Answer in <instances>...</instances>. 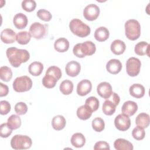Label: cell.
<instances>
[{
  "instance_id": "1",
  "label": "cell",
  "mask_w": 150,
  "mask_h": 150,
  "mask_svg": "<svg viewBox=\"0 0 150 150\" xmlns=\"http://www.w3.org/2000/svg\"><path fill=\"white\" fill-rule=\"evenodd\" d=\"M6 54L10 64L14 67H18L22 63L26 62L30 58V54L27 50L15 47L8 48Z\"/></svg>"
},
{
  "instance_id": "2",
  "label": "cell",
  "mask_w": 150,
  "mask_h": 150,
  "mask_svg": "<svg viewBox=\"0 0 150 150\" xmlns=\"http://www.w3.org/2000/svg\"><path fill=\"white\" fill-rule=\"evenodd\" d=\"M96 50V45L91 41H86L84 43L76 44L73 49V54L77 57L83 58L86 56L93 54Z\"/></svg>"
},
{
  "instance_id": "3",
  "label": "cell",
  "mask_w": 150,
  "mask_h": 150,
  "mask_svg": "<svg viewBox=\"0 0 150 150\" xmlns=\"http://www.w3.org/2000/svg\"><path fill=\"white\" fill-rule=\"evenodd\" d=\"M69 28L75 35L84 38L90 35V28L79 19H73L69 23Z\"/></svg>"
},
{
  "instance_id": "4",
  "label": "cell",
  "mask_w": 150,
  "mask_h": 150,
  "mask_svg": "<svg viewBox=\"0 0 150 150\" xmlns=\"http://www.w3.org/2000/svg\"><path fill=\"white\" fill-rule=\"evenodd\" d=\"M125 33L128 39L135 40L141 35V25L135 19H129L125 23Z\"/></svg>"
},
{
  "instance_id": "5",
  "label": "cell",
  "mask_w": 150,
  "mask_h": 150,
  "mask_svg": "<svg viewBox=\"0 0 150 150\" xmlns=\"http://www.w3.org/2000/svg\"><path fill=\"white\" fill-rule=\"evenodd\" d=\"M32 144V139L23 135H15L11 140V147L14 149H26L31 147Z\"/></svg>"
},
{
  "instance_id": "6",
  "label": "cell",
  "mask_w": 150,
  "mask_h": 150,
  "mask_svg": "<svg viewBox=\"0 0 150 150\" xmlns=\"http://www.w3.org/2000/svg\"><path fill=\"white\" fill-rule=\"evenodd\" d=\"M105 100L103 103L102 110L105 115H111L115 112L116 106L120 103V96L117 93L112 92L110 97Z\"/></svg>"
},
{
  "instance_id": "7",
  "label": "cell",
  "mask_w": 150,
  "mask_h": 150,
  "mask_svg": "<svg viewBox=\"0 0 150 150\" xmlns=\"http://www.w3.org/2000/svg\"><path fill=\"white\" fill-rule=\"evenodd\" d=\"M32 87V81L27 76L16 77L13 82V90L19 93L29 91Z\"/></svg>"
},
{
  "instance_id": "8",
  "label": "cell",
  "mask_w": 150,
  "mask_h": 150,
  "mask_svg": "<svg viewBox=\"0 0 150 150\" xmlns=\"http://www.w3.org/2000/svg\"><path fill=\"white\" fill-rule=\"evenodd\" d=\"M141 63L139 59L131 57H129L126 62V71L127 74L131 77L137 76L141 69Z\"/></svg>"
},
{
  "instance_id": "9",
  "label": "cell",
  "mask_w": 150,
  "mask_h": 150,
  "mask_svg": "<svg viewBox=\"0 0 150 150\" xmlns=\"http://www.w3.org/2000/svg\"><path fill=\"white\" fill-rule=\"evenodd\" d=\"M29 32L35 39H40L43 38L46 35V28L45 25L36 22L30 25Z\"/></svg>"
},
{
  "instance_id": "10",
  "label": "cell",
  "mask_w": 150,
  "mask_h": 150,
  "mask_svg": "<svg viewBox=\"0 0 150 150\" xmlns=\"http://www.w3.org/2000/svg\"><path fill=\"white\" fill-rule=\"evenodd\" d=\"M114 125L117 129L121 131L128 129L131 126V120L129 116L124 114H118L114 120Z\"/></svg>"
},
{
  "instance_id": "11",
  "label": "cell",
  "mask_w": 150,
  "mask_h": 150,
  "mask_svg": "<svg viewBox=\"0 0 150 150\" xmlns=\"http://www.w3.org/2000/svg\"><path fill=\"white\" fill-rule=\"evenodd\" d=\"M99 14L100 8L94 4L87 5L83 10V16L88 21H92L96 20L99 16Z\"/></svg>"
},
{
  "instance_id": "12",
  "label": "cell",
  "mask_w": 150,
  "mask_h": 150,
  "mask_svg": "<svg viewBox=\"0 0 150 150\" xmlns=\"http://www.w3.org/2000/svg\"><path fill=\"white\" fill-rule=\"evenodd\" d=\"M97 91L101 97L104 99H107L110 97L112 93V87L109 83L103 81L98 84L97 87Z\"/></svg>"
},
{
  "instance_id": "13",
  "label": "cell",
  "mask_w": 150,
  "mask_h": 150,
  "mask_svg": "<svg viewBox=\"0 0 150 150\" xmlns=\"http://www.w3.org/2000/svg\"><path fill=\"white\" fill-rule=\"evenodd\" d=\"M92 84L89 80L84 79L80 81L77 86V93L80 96L88 94L91 90Z\"/></svg>"
},
{
  "instance_id": "14",
  "label": "cell",
  "mask_w": 150,
  "mask_h": 150,
  "mask_svg": "<svg viewBox=\"0 0 150 150\" xmlns=\"http://www.w3.org/2000/svg\"><path fill=\"white\" fill-rule=\"evenodd\" d=\"M65 70L68 76L70 77H76L79 74L81 70V66L79 62L72 60L67 63Z\"/></svg>"
},
{
  "instance_id": "15",
  "label": "cell",
  "mask_w": 150,
  "mask_h": 150,
  "mask_svg": "<svg viewBox=\"0 0 150 150\" xmlns=\"http://www.w3.org/2000/svg\"><path fill=\"white\" fill-rule=\"evenodd\" d=\"M106 69L110 73L116 74L121 70L122 64L119 60L112 59L107 63Z\"/></svg>"
},
{
  "instance_id": "16",
  "label": "cell",
  "mask_w": 150,
  "mask_h": 150,
  "mask_svg": "<svg viewBox=\"0 0 150 150\" xmlns=\"http://www.w3.org/2000/svg\"><path fill=\"white\" fill-rule=\"evenodd\" d=\"M138 110L137 104L132 101H125L122 107L121 111L123 114L128 115L132 116Z\"/></svg>"
},
{
  "instance_id": "17",
  "label": "cell",
  "mask_w": 150,
  "mask_h": 150,
  "mask_svg": "<svg viewBox=\"0 0 150 150\" xmlns=\"http://www.w3.org/2000/svg\"><path fill=\"white\" fill-rule=\"evenodd\" d=\"M16 35L15 32L11 29H5L1 33V40L6 44L13 43L16 40Z\"/></svg>"
},
{
  "instance_id": "18",
  "label": "cell",
  "mask_w": 150,
  "mask_h": 150,
  "mask_svg": "<svg viewBox=\"0 0 150 150\" xmlns=\"http://www.w3.org/2000/svg\"><path fill=\"white\" fill-rule=\"evenodd\" d=\"M28 22V20L27 16L22 13H18L16 14L13 19V25L19 29H24L27 26Z\"/></svg>"
},
{
  "instance_id": "19",
  "label": "cell",
  "mask_w": 150,
  "mask_h": 150,
  "mask_svg": "<svg viewBox=\"0 0 150 150\" xmlns=\"http://www.w3.org/2000/svg\"><path fill=\"white\" fill-rule=\"evenodd\" d=\"M129 91V94L132 97L137 98H141L144 97L145 93V89L142 84L137 83L133 84L130 86Z\"/></svg>"
},
{
  "instance_id": "20",
  "label": "cell",
  "mask_w": 150,
  "mask_h": 150,
  "mask_svg": "<svg viewBox=\"0 0 150 150\" xmlns=\"http://www.w3.org/2000/svg\"><path fill=\"white\" fill-rule=\"evenodd\" d=\"M110 49L114 54L120 55L122 54L125 50L126 45L123 41L120 39H116L111 43Z\"/></svg>"
},
{
  "instance_id": "21",
  "label": "cell",
  "mask_w": 150,
  "mask_h": 150,
  "mask_svg": "<svg viewBox=\"0 0 150 150\" xmlns=\"http://www.w3.org/2000/svg\"><path fill=\"white\" fill-rule=\"evenodd\" d=\"M114 146L117 150H132V144L127 139L123 138L117 139L114 142Z\"/></svg>"
},
{
  "instance_id": "22",
  "label": "cell",
  "mask_w": 150,
  "mask_h": 150,
  "mask_svg": "<svg viewBox=\"0 0 150 150\" xmlns=\"http://www.w3.org/2000/svg\"><path fill=\"white\" fill-rule=\"evenodd\" d=\"M54 47L58 52H65L69 48V42L64 38H59L54 42Z\"/></svg>"
},
{
  "instance_id": "23",
  "label": "cell",
  "mask_w": 150,
  "mask_h": 150,
  "mask_svg": "<svg viewBox=\"0 0 150 150\" xmlns=\"http://www.w3.org/2000/svg\"><path fill=\"white\" fill-rule=\"evenodd\" d=\"M108 29L104 26H100L96 29L94 32V38L98 42H104L109 38Z\"/></svg>"
},
{
  "instance_id": "24",
  "label": "cell",
  "mask_w": 150,
  "mask_h": 150,
  "mask_svg": "<svg viewBox=\"0 0 150 150\" xmlns=\"http://www.w3.org/2000/svg\"><path fill=\"white\" fill-rule=\"evenodd\" d=\"M135 53L139 56L148 55L149 56V45L146 42L142 41L138 42L134 48Z\"/></svg>"
},
{
  "instance_id": "25",
  "label": "cell",
  "mask_w": 150,
  "mask_h": 150,
  "mask_svg": "<svg viewBox=\"0 0 150 150\" xmlns=\"http://www.w3.org/2000/svg\"><path fill=\"white\" fill-rule=\"evenodd\" d=\"M149 115L145 112L139 114L135 119L136 125L142 128H147L149 125Z\"/></svg>"
},
{
  "instance_id": "26",
  "label": "cell",
  "mask_w": 150,
  "mask_h": 150,
  "mask_svg": "<svg viewBox=\"0 0 150 150\" xmlns=\"http://www.w3.org/2000/svg\"><path fill=\"white\" fill-rule=\"evenodd\" d=\"M66 124V121L64 117L61 115L54 116L52 121V125L53 129L57 131L63 129Z\"/></svg>"
},
{
  "instance_id": "27",
  "label": "cell",
  "mask_w": 150,
  "mask_h": 150,
  "mask_svg": "<svg viewBox=\"0 0 150 150\" xmlns=\"http://www.w3.org/2000/svg\"><path fill=\"white\" fill-rule=\"evenodd\" d=\"M71 143L73 146L76 148H81L86 143V138L84 136L79 132L74 134L71 138Z\"/></svg>"
},
{
  "instance_id": "28",
  "label": "cell",
  "mask_w": 150,
  "mask_h": 150,
  "mask_svg": "<svg viewBox=\"0 0 150 150\" xmlns=\"http://www.w3.org/2000/svg\"><path fill=\"white\" fill-rule=\"evenodd\" d=\"M43 65L39 62H33L30 63L28 67L30 74L33 76H39L43 71Z\"/></svg>"
},
{
  "instance_id": "29",
  "label": "cell",
  "mask_w": 150,
  "mask_h": 150,
  "mask_svg": "<svg viewBox=\"0 0 150 150\" xmlns=\"http://www.w3.org/2000/svg\"><path fill=\"white\" fill-rule=\"evenodd\" d=\"M92 111L84 104L79 107L77 110V116L82 120H86L90 118L92 115Z\"/></svg>"
},
{
  "instance_id": "30",
  "label": "cell",
  "mask_w": 150,
  "mask_h": 150,
  "mask_svg": "<svg viewBox=\"0 0 150 150\" xmlns=\"http://www.w3.org/2000/svg\"><path fill=\"white\" fill-rule=\"evenodd\" d=\"M59 89L63 94L69 95L73 91V83L69 80H63L60 84Z\"/></svg>"
},
{
  "instance_id": "31",
  "label": "cell",
  "mask_w": 150,
  "mask_h": 150,
  "mask_svg": "<svg viewBox=\"0 0 150 150\" xmlns=\"http://www.w3.org/2000/svg\"><path fill=\"white\" fill-rule=\"evenodd\" d=\"M31 39V35L30 32L27 31H21L16 35V40L18 43L21 45L28 44Z\"/></svg>"
},
{
  "instance_id": "32",
  "label": "cell",
  "mask_w": 150,
  "mask_h": 150,
  "mask_svg": "<svg viewBox=\"0 0 150 150\" xmlns=\"http://www.w3.org/2000/svg\"><path fill=\"white\" fill-rule=\"evenodd\" d=\"M7 123L12 129H16L21 125V119L19 115L12 114L8 118Z\"/></svg>"
},
{
  "instance_id": "33",
  "label": "cell",
  "mask_w": 150,
  "mask_h": 150,
  "mask_svg": "<svg viewBox=\"0 0 150 150\" xmlns=\"http://www.w3.org/2000/svg\"><path fill=\"white\" fill-rule=\"evenodd\" d=\"M12 77V71L10 67L2 66L0 68V78L2 81H9Z\"/></svg>"
},
{
  "instance_id": "34",
  "label": "cell",
  "mask_w": 150,
  "mask_h": 150,
  "mask_svg": "<svg viewBox=\"0 0 150 150\" xmlns=\"http://www.w3.org/2000/svg\"><path fill=\"white\" fill-rule=\"evenodd\" d=\"M85 105L92 111H96L99 107V101L95 97L91 96L87 98L85 101Z\"/></svg>"
},
{
  "instance_id": "35",
  "label": "cell",
  "mask_w": 150,
  "mask_h": 150,
  "mask_svg": "<svg viewBox=\"0 0 150 150\" xmlns=\"http://www.w3.org/2000/svg\"><path fill=\"white\" fill-rule=\"evenodd\" d=\"M57 81V80L54 77L48 74H45V76L42 79L43 85L47 88H53L56 86Z\"/></svg>"
},
{
  "instance_id": "36",
  "label": "cell",
  "mask_w": 150,
  "mask_h": 150,
  "mask_svg": "<svg viewBox=\"0 0 150 150\" xmlns=\"http://www.w3.org/2000/svg\"><path fill=\"white\" fill-rule=\"evenodd\" d=\"M92 128L96 132H101L105 128L104 120L100 117H96L92 121Z\"/></svg>"
},
{
  "instance_id": "37",
  "label": "cell",
  "mask_w": 150,
  "mask_h": 150,
  "mask_svg": "<svg viewBox=\"0 0 150 150\" xmlns=\"http://www.w3.org/2000/svg\"><path fill=\"white\" fill-rule=\"evenodd\" d=\"M132 135L136 140L140 141L144 138L145 136V132L144 128L137 126L133 129L132 131Z\"/></svg>"
},
{
  "instance_id": "38",
  "label": "cell",
  "mask_w": 150,
  "mask_h": 150,
  "mask_svg": "<svg viewBox=\"0 0 150 150\" xmlns=\"http://www.w3.org/2000/svg\"><path fill=\"white\" fill-rule=\"evenodd\" d=\"M46 74L52 75V76L54 77L57 80V81L62 77V71L60 69L56 66H52L49 67L47 69Z\"/></svg>"
},
{
  "instance_id": "39",
  "label": "cell",
  "mask_w": 150,
  "mask_h": 150,
  "mask_svg": "<svg viewBox=\"0 0 150 150\" xmlns=\"http://www.w3.org/2000/svg\"><path fill=\"white\" fill-rule=\"evenodd\" d=\"M22 8L26 12H32L35 10L36 3L33 0H24L21 4Z\"/></svg>"
},
{
  "instance_id": "40",
  "label": "cell",
  "mask_w": 150,
  "mask_h": 150,
  "mask_svg": "<svg viewBox=\"0 0 150 150\" xmlns=\"http://www.w3.org/2000/svg\"><path fill=\"white\" fill-rule=\"evenodd\" d=\"M12 129L8 123H3L0 126V135L2 138H7L12 132Z\"/></svg>"
},
{
  "instance_id": "41",
  "label": "cell",
  "mask_w": 150,
  "mask_h": 150,
  "mask_svg": "<svg viewBox=\"0 0 150 150\" xmlns=\"http://www.w3.org/2000/svg\"><path fill=\"white\" fill-rule=\"evenodd\" d=\"M37 16L39 19L45 22H48L50 21L52 18L51 13L49 11L45 9H39L37 12Z\"/></svg>"
},
{
  "instance_id": "42",
  "label": "cell",
  "mask_w": 150,
  "mask_h": 150,
  "mask_svg": "<svg viewBox=\"0 0 150 150\" xmlns=\"http://www.w3.org/2000/svg\"><path fill=\"white\" fill-rule=\"evenodd\" d=\"M15 112L19 115H24L27 112L28 107L27 105L23 102H19L16 103L14 107Z\"/></svg>"
},
{
  "instance_id": "43",
  "label": "cell",
  "mask_w": 150,
  "mask_h": 150,
  "mask_svg": "<svg viewBox=\"0 0 150 150\" xmlns=\"http://www.w3.org/2000/svg\"><path fill=\"white\" fill-rule=\"evenodd\" d=\"M1 106V114L6 115L9 112L11 111V104L9 103L5 100H2L0 101Z\"/></svg>"
},
{
  "instance_id": "44",
  "label": "cell",
  "mask_w": 150,
  "mask_h": 150,
  "mask_svg": "<svg viewBox=\"0 0 150 150\" xmlns=\"http://www.w3.org/2000/svg\"><path fill=\"white\" fill-rule=\"evenodd\" d=\"M110 147L108 144L105 141H98L97 142L94 146V150H98V149H110Z\"/></svg>"
},
{
  "instance_id": "45",
  "label": "cell",
  "mask_w": 150,
  "mask_h": 150,
  "mask_svg": "<svg viewBox=\"0 0 150 150\" xmlns=\"http://www.w3.org/2000/svg\"><path fill=\"white\" fill-rule=\"evenodd\" d=\"M9 92V88L8 86L0 83V97H4L7 96Z\"/></svg>"
}]
</instances>
